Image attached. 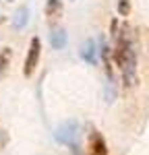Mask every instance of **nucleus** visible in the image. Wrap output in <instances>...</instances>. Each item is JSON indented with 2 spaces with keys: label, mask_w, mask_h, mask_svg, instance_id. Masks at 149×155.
I'll list each match as a JSON object with an SVG mask.
<instances>
[{
  "label": "nucleus",
  "mask_w": 149,
  "mask_h": 155,
  "mask_svg": "<svg viewBox=\"0 0 149 155\" xmlns=\"http://www.w3.org/2000/svg\"><path fill=\"white\" fill-rule=\"evenodd\" d=\"M112 39H114V48L110 50L112 58L116 62V66L122 72V81L126 87H133L137 83V56L131 37L126 33L124 27H118V23H112Z\"/></svg>",
  "instance_id": "1"
},
{
  "label": "nucleus",
  "mask_w": 149,
  "mask_h": 155,
  "mask_svg": "<svg viewBox=\"0 0 149 155\" xmlns=\"http://www.w3.org/2000/svg\"><path fill=\"white\" fill-rule=\"evenodd\" d=\"M56 141L62 145H68L73 151L79 149V137H81V126L74 122V120H68V122H62L60 126L54 132Z\"/></svg>",
  "instance_id": "2"
},
{
  "label": "nucleus",
  "mask_w": 149,
  "mask_h": 155,
  "mask_svg": "<svg viewBox=\"0 0 149 155\" xmlns=\"http://www.w3.org/2000/svg\"><path fill=\"white\" fill-rule=\"evenodd\" d=\"M39 56H41V39L39 37H31V41H29V50H27V58H25V68H23V74L29 79V77H33V72H35L37 64H39Z\"/></svg>",
  "instance_id": "3"
},
{
  "label": "nucleus",
  "mask_w": 149,
  "mask_h": 155,
  "mask_svg": "<svg viewBox=\"0 0 149 155\" xmlns=\"http://www.w3.org/2000/svg\"><path fill=\"white\" fill-rule=\"evenodd\" d=\"M87 147H89V155H108L106 139H104L101 132H98V130H91L89 141H87Z\"/></svg>",
  "instance_id": "4"
},
{
  "label": "nucleus",
  "mask_w": 149,
  "mask_h": 155,
  "mask_svg": "<svg viewBox=\"0 0 149 155\" xmlns=\"http://www.w3.org/2000/svg\"><path fill=\"white\" fill-rule=\"evenodd\" d=\"M81 58L89 62V64H95V60H98V46H95V41L93 39H87L85 44L81 46Z\"/></svg>",
  "instance_id": "5"
},
{
  "label": "nucleus",
  "mask_w": 149,
  "mask_h": 155,
  "mask_svg": "<svg viewBox=\"0 0 149 155\" xmlns=\"http://www.w3.org/2000/svg\"><path fill=\"white\" fill-rule=\"evenodd\" d=\"M62 15V2L60 0H48V4H46V17H48V21H56V19H60Z\"/></svg>",
  "instance_id": "6"
},
{
  "label": "nucleus",
  "mask_w": 149,
  "mask_h": 155,
  "mask_svg": "<svg viewBox=\"0 0 149 155\" xmlns=\"http://www.w3.org/2000/svg\"><path fill=\"white\" fill-rule=\"evenodd\" d=\"M50 44H52V48L54 50H62L66 46V33H64V29H52V33H50Z\"/></svg>",
  "instance_id": "7"
},
{
  "label": "nucleus",
  "mask_w": 149,
  "mask_h": 155,
  "mask_svg": "<svg viewBox=\"0 0 149 155\" xmlns=\"http://www.w3.org/2000/svg\"><path fill=\"white\" fill-rule=\"evenodd\" d=\"M27 23H29V8H27V6H23V8H19V11L15 12L12 25H15V29H23Z\"/></svg>",
  "instance_id": "8"
},
{
  "label": "nucleus",
  "mask_w": 149,
  "mask_h": 155,
  "mask_svg": "<svg viewBox=\"0 0 149 155\" xmlns=\"http://www.w3.org/2000/svg\"><path fill=\"white\" fill-rule=\"evenodd\" d=\"M11 56H12L11 48H2L0 50V79L6 74L8 66H11Z\"/></svg>",
  "instance_id": "9"
},
{
  "label": "nucleus",
  "mask_w": 149,
  "mask_h": 155,
  "mask_svg": "<svg viewBox=\"0 0 149 155\" xmlns=\"http://www.w3.org/2000/svg\"><path fill=\"white\" fill-rule=\"evenodd\" d=\"M116 8H118V15L120 17H126L131 12V0H118L116 2Z\"/></svg>",
  "instance_id": "10"
},
{
  "label": "nucleus",
  "mask_w": 149,
  "mask_h": 155,
  "mask_svg": "<svg viewBox=\"0 0 149 155\" xmlns=\"http://www.w3.org/2000/svg\"><path fill=\"white\" fill-rule=\"evenodd\" d=\"M8 2H12V0H8Z\"/></svg>",
  "instance_id": "11"
}]
</instances>
